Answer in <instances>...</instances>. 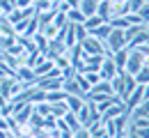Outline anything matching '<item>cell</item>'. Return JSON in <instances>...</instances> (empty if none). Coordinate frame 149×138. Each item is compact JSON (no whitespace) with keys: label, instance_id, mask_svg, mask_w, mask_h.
<instances>
[{"label":"cell","instance_id":"obj_1","mask_svg":"<svg viewBox=\"0 0 149 138\" xmlns=\"http://www.w3.org/2000/svg\"><path fill=\"white\" fill-rule=\"evenodd\" d=\"M103 46H106V53H108V55H110V53H115V51H119V48H124V46H126L124 30L112 28L110 35H108V37H106V41H103Z\"/></svg>","mask_w":149,"mask_h":138},{"label":"cell","instance_id":"obj_2","mask_svg":"<svg viewBox=\"0 0 149 138\" xmlns=\"http://www.w3.org/2000/svg\"><path fill=\"white\" fill-rule=\"evenodd\" d=\"M147 62V55L142 53V48L138 46V48H129V58H126V67H124V71H129V74H135V71H140L142 69V64Z\"/></svg>","mask_w":149,"mask_h":138},{"label":"cell","instance_id":"obj_3","mask_svg":"<svg viewBox=\"0 0 149 138\" xmlns=\"http://www.w3.org/2000/svg\"><path fill=\"white\" fill-rule=\"evenodd\" d=\"M76 118L80 122V127H90L92 122L99 120V111H96V106H94L92 101H85V104L80 106V111L76 113Z\"/></svg>","mask_w":149,"mask_h":138},{"label":"cell","instance_id":"obj_4","mask_svg":"<svg viewBox=\"0 0 149 138\" xmlns=\"http://www.w3.org/2000/svg\"><path fill=\"white\" fill-rule=\"evenodd\" d=\"M80 48H83V53H87V55H106L103 41H99L96 37H92V35H87L85 39L80 41Z\"/></svg>","mask_w":149,"mask_h":138},{"label":"cell","instance_id":"obj_5","mask_svg":"<svg viewBox=\"0 0 149 138\" xmlns=\"http://www.w3.org/2000/svg\"><path fill=\"white\" fill-rule=\"evenodd\" d=\"M62 53H67V46H64V41H62V35L57 32V37L53 39H48V46H46V58H57V55H62Z\"/></svg>","mask_w":149,"mask_h":138},{"label":"cell","instance_id":"obj_6","mask_svg":"<svg viewBox=\"0 0 149 138\" xmlns=\"http://www.w3.org/2000/svg\"><path fill=\"white\" fill-rule=\"evenodd\" d=\"M119 71H117V67H115V62H112V58L106 53L103 55V62H101V67H99V76H101V81H110L115 78Z\"/></svg>","mask_w":149,"mask_h":138},{"label":"cell","instance_id":"obj_7","mask_svg":"<svg viewBox=\"0 0 149 138\" xmlns=\"http://www.w3.org/2000/svg\"><path fill=\"white\" fill-rule=\"evenodd\" d=\"M14 76H16L19 81H23L25 85H35V83H37L35 69H32V67H28V64H19V67H16V71H14Z\"/></svg>","mask_w":149,"mask_h":138},{"label":"cell","instance_id":"obj_8","mask_svg":"<svg viewBox=\"0 0 149 138\" xmlns=\"http://www.w3.org/2000/svg\"><path fill=\"white\" fill-rule=\"evenodd\" d=\"M96 14L103 21H110L115 16V2L112 0H99L96 2Z\"/></svg>","mask_w":149,"mask_h":138},{"label":"cell","instance_id":"obj_9","mask_svg":"<svg viewBox=\"0 0 149 138\" xmlns=\"http://www.w3.org/2000/svg\"><path fill=\"white\" fill-rule=\"evenodd\" d=\"M142 99H145L142 85H135V90H133V92H131L129 97L124 99V108H126V111H133V108H135V106H138V104H140Z\"/></svg>","mask_w":149,"mask_h":138},{"label":"cell","instance_id":"obj_10","mask_svg":"<svg viewBox=\"0 0 149 138\" xmlns=\"http://www.w3.org/2000/svg\"><path fill=\"white\" fill-rule=\"evenodd\" d=\"M112 62H115V67H117V71H124V67H126V58H129V48L124 46V48H119V51H115L110 53Z\"/></svg>","mask_w":149,"mask_h":138},{"label":"cell","instance_id":"obj_11","mask_svg":"<svg viewBox=\"0 0 149 138\" xmlns=\"http://www.w3.org/2000/svg\"><path fill=\"white\" fill-rule=\"evenodd\" d=\"M53 67H55V64H53V60H51V58H44L39 64H35L32 69H35V76L39 78V76H46V74H48Z\"/></svg>","mask_w":149,"mask_h":138},{"label":"cell","instance_id":"obj_12","mask_svg":"<svg viewBox=\"0 0 149 138\" xmlns=\"http://www.w3.org/2000/svg\"><path fill=\"white\" fill-rule=\"evenodd\" d=\"M87 92H90V95H112L110 81H99V83H96V85H92Z\"/></svg>","mask_w":149,"mask_h":138},{"label":"cell","instance_id":"obj_13","mask_svg":"<svg viewBox=\"0 0 149 138\" xmlns=\"http://www.w3.org/2000/svg\"><path fill=\"white\" fill-rule=\"evenodd\" d=\"M110 30H112V25L108 23V21H106V23H101L99 28H94V30L90 32V35H92V37H96L99 41H106V37L110 35Z\"/></svg>","mask_w":149,"mask_h":138},{"label":"cell","instance_id":"obj_14","mask_svg":"<svg viewBox=\"0 0 149 138\" xmlns=\"http://www.w3.org/2000/svg\"><path fill=\"white\" fill-rule=\"evenodd\" d=\"M110 88H112V95L122 97V92H124V71H119L115 78H110Z\"/></svg>","mask_w":149,"mask_h":138},{"label":"cell","instance_id":"obj_15","mask_svg":"<svg viewBox=\"0 0 149 138\" xmlns=\"http://www.w3.org/2000/svg\"><path fill=\"white\" fill-rule=\"evenodd\" d=\"M62 122H64L71 131H78V129H80V122H78V118H76L74 111H67V113L62 115Z\"/></svg>","mask_w":149,"mask_h":138},{"label":"cell","instance_id":"obj_16","mask_svg":"<svg viewBox=\"0 0 149 138\" xmlns=\"http://www.w3.org/2000/svg\"><path fill=\"white\" fill-rule=\"evenodd\" d=\"M78 9L85 14V19H87V16H92V14H96V0H80Z\"/></svg>","mask_w":149,"mask_h":138},{"label":"cell","instance_id":"obj_17","mask_svg":"<svg viewBox=\"0 0 149 138\" xmlns=\"http://www.w3.org/2000/svg\"><path fill=\"white\" fill-rule=\"evenodd\" d=\"M64 104H67V108H69V111L78 113V111H80V106H83L85 101H83L80 97H76V95H67V97H64Z\"/></svg>","mask_w":149,"mask_h":138},{"label":"cell","instance_id":"obj_18","mask_svg":"<svg viewBox=\"0 0 149 138\" xmlns=\"http://www.w3.org/2000/svg\"><path fill=\"white\" fill-rule=\"evenodd\" d=\"M133 76H135V83H138V85L149 83V58H147V62L142 64V69H140V71H135Z\"/></svg>","mask_w":149,"mask_h":138},{"label":"cell","instance_id":"obj_19","mask_svg":"<svg viewBox=\"0 0 149 138\" xmlns=\"http://www.w3.org/2000/svg\"><path fill=\"white\" fill-rule=\"evenodd\" d=\"M64 97H67V92L60 88V90H48L46 92V97H44V101H48V104H55V101H64Z\"/></svg>","mask_w":149,"mask_h":138},{"label":"cell","instance_id":"obj_20","mask_svg":"<svg viewBox=\"0 0 149 138\" xmlns=\"http://www.w3.org/2000/svg\"><path fill=\"white\" fill-rule=\"evenodd\" d=\"M101 23H106V21L101 19L99 14H92V16H87V19L83 21V25H85V30H87V32H92L94 28H99Z\"/></svg>","mask_w":149,"mask_h":138},{"label":"cell","instance_id":"obj_21","mask_svg":"<svg viewBox=\"0 0 149 138\" xmlns=\"http://www.w3.org/2000/svg\"><path fill=\"white\" fill-rule=\"evenodd\" d=\"M67 111H69V108H67V104H64V101H55V104H51V118H53V120L62 118Z\"/></svg>","mask_w":149,"mask_h":138},{"label":"cell","instance_id":"obj_22","mask_svg":"<svg viewBox=\"0 0 149 138\" xmlns=\"http://www.w3.org/2000/svg\"><path fill=\"white\" fill-rule=\"evenodd\" d=\"M32 41H35V46H37V51H41V53H46V46H48V39L44 37V32H35L32 35Z\"/></svg>","mask_w":149,"mask_h":138},{"label":"cell","instance_id":"obj_23","mask_svg":"<svg viewBox=\"0 0 149 138\" xmlns=\"http://www.w3.org/2000/svg\"><path fill=\"white\" fill-rule=\"evenodd\" d=\"M67 21H69V23H83V21H85V14H83L78 7H74V9L67 12Z\"/></svg>","mask_w":149,"mask_h":138},{"label":"cell","instance_id":"obj_24","mask_svg":"<svg viewBox=\"0 0 149 138\" xmlns=\"http://www.w3.org/2000/svg\"><path fill=\"white\" fill-rule=\"evenodd\" d=\"M74 32H76V44H80V41L90 35V32L85 30V25H83V23H74Z\"/></svg>","mask_w":149,"mask_h":138},{"label":"cell","instance_id":"obj_25","mask_svg":"<svg viewBox=\"0 0 149 138\" xmlns=\"http://www.w3.org/2000/svg\"><path fill=\"white\" fill-rule=\"evenodd\" d=\"M138 19H140L142 25H147V23H149V2H145V5L138 9Z\"/></svg>","mask_w":149,"mask_h":138},{"label":"cell","instance_id":"obj_26","mask_svg":"<svg viewBox=\"0 0 149 138\" xmlns=\"http://www.w3.org/2000/svg\"><path fill=\"white\" fill-rule=\"evenodd\" d=\"M126 5H129V12H131V14H138V9L145 5V0H126Z\"/></svg>","mask_w":149,"mask_h":138},{"label":"cell","instance_id":"obj_27","mask_svg":"<svg viewBox=\"0 0 149 138\" xmlns=\"http://www.w3.org/2000/svg\"><path fill=\"white\" fill-rule=\"evenodd\" d=\"M12 9H14V0H0V12L2 14L12 12Z\"/></svg>","mask_w":149,"mask_h":138},{"label":"cell","instance_id":"obj_28","mask_svg":"<svg viewBox=\"0 0 149 138\" xmlns=\"http://www.w3.org/2000/svg\"><path fill=\"white\" fill-rule=\"evenodd\" d=\"M74 138H90V131H87L85 127H80L78 131H74Z\"/></svg>","mask_w":149,"mask_h":138},{"label":"cell","instance_id":"obj_29","mask_svg":"<svg viewBox=\"0 0 149 138\" xmlns=\"http://www.w3.org/2000/svg\"><path fill=\"white\" fill-rule=\"evenodd\" d=\"M142 92H145V99H149V83H145V85H142Z\"/></svg>","mask_w":149,"mask_h":138},{"label":"cell","instance_id":"obj_30","mask_svg":"<svg viewBox=\"0 0 149 138\" xmlns=\"http://www.w3.org/2000/svg\"><path fill=\"white\" fill-rule=\"evenodd\" d=\"M140 48H142V53H145V55L149 58V46H140Z\"/></svg>","mask_w":149,"mask_h":138}]
</instances>
